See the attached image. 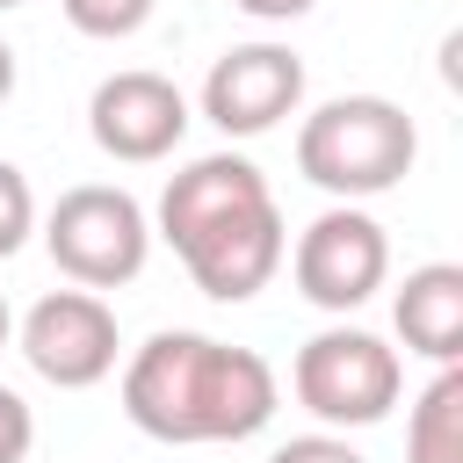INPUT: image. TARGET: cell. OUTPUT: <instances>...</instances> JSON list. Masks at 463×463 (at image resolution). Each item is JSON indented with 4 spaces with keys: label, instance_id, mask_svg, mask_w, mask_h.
<instances>
[{
    "label": "cell",
    "instance_id": "1",
    "mask_svg": "<svg viewBox=\"0 0 463 463\" xmlns=\"http://www.w3.org/2000/svg\"><path fill=\"white\" fill-rule=\"evenodd\" d=\"M282 405V383L268 354L166 326L123 362V420L166 449L203 441H253Z\"/></svg>",
    "mask_w": 463,
    "mask_h": 463
},
{
    "label": "cell",
    "instance_id": "2",
    "mask_svg": "<svg viewBox=\"0 0 463 463\" xmlns=\"http://www.w3.org/2000/svg\"><path fill=\"white\" fill-rule=\"evenodd\" d=\"M152 232L181 253L188 282L203 297H217V304L260 297L275 282L282 253H289L275 188H268V174L246 152H203L181 174H166Z\"/></svg>",
    "mask_w": 463,
    "mask_h": 463
},
{
    "label": "cell",
    "instance_id": "3",
    "mask_svg": "<svg viewBox=\"0 0 463 463\" xmlns=\"http://www.w3.org/2000/svg\"><path fill=\"white\" fill-rule=\"evenodd\" d=\"M420 159V130L391 94H333L297 123V174L333 203L391 195Z\"/></svg>",
    "mask_w": 463,
    "mask_h": 463
},
{
    "label": "cell",
    "instance_id": "4",
    "mask_svg": "<svg viewBox=\"0 0 463 463\" xmlns=\"http://www.w3.org/2000/svg\"><path fill=\"white\" fill-rule=\"evenodd\" d=\"M289 391H297V405H304L318 427L347 434V427L391 420V405H398V391H405V362H398V347H391L383 333H369V326H326V333H311V340L297 347Z\"/></svg>",
    "mask_w": 463,
    "mask_h": 463
},
{
    "label": "cell",
    "instance_id": "5",
    "mask_svg": "<svg viewBox=\"0 0 463 463\" xmlns=\"http://www.w3.org/2000/svg\"><path fill=\"white\" fill-rule=\"evenodd\" d=\"M43 246H51V260H58L65 282H80V289H123L152 260V217H145V203L130 188L80 181V188H65L51 203Z\"/></svg>",
    "mask_w": 463,
    "mask_h": 463
},
{
    "label": "cell",
    "instance_id": "6",
    "mask_svg": "<svg viewBox=\"0 0 463 463\" xmlns=\"http://www.w3.org/2000/svg\"><path fill=\"white\" fill-rule=\"evenodd\" d=\"M282 260H289L304 304L347 318V311H362V304L383 289V275H391V239H383V224H376L362 203H333V210H318V217L297 232V246H289Z\"/></svg>",
    "mask_w": 463,
    "mask_h": 463
},
{
    "label": "cell",
    "instance_id": "7",
    "mask_svg": "<svg viewBox=\"0 0 463 463\" xmlns=\"http://www.w3.org/2000/svg\"><path fill=\"white\" fill-rule=\"evenodd\" d=\"M14 347L22 362L58 383V391H94L101 376H116V354H123V333H116V311L101 289H51L22 311L14 326Z\"/></svg>",
    "mask_w": 463,
    "mask_h": 463
},
{
    "label": "cell",
    "instance_id": "8",
    "mask_svg": "<svg viewBox=\"0 0 463 463\" xmlns=\"http://www.w3.org/2000/svg\"><path fill=\"white\" fill-rule=\"evenodd\" d=\"M203 116L224 130V137H260L275 130L282 116L304 109V58L289 43H232L210 72H203Z\"/></svg>",
    "mask_w": 463,
    "mask_h": 463
},
{
    "label": "cell",
    "instance_id": "9",
    "mask_svg": "<svg viewBox=\"0 0 463 463\" xmlns=\"http://www.w3.org/2000/svg\"><path fill=\"white\" fill-rule=\"evenodd\" d=\"M87 130H94V145H101L109 159L152 166V159H166V152L188 137V94H181L166 72H145V65L109 72V80L94 87V101H87Z\"/></svg>",
    "mask_w": 463,
    "mask_h": 463
},
{
    "label": "cell",
    "instance_id": "10",
    "mask_svg": "<svg viewBox=\"0 0 463 463\" xmlns=\"http://www.w3.org/2000/svg\"><path fill=\"white\" fill-rule=\"evenodd\" d=\"M391 326L405 340V354L420 362H463V268L456 260H427L398 282L391 297Z\"/></svg>",
    "mask_w": 463,
    "mask_h": 463
},
{
    "label": "cell",
    "instance_id": "11",
    "mask_svg": "<svg viewBox=\"0 0 463 463\" xmlns=\"http://www.w3.org/2000/svg\"><path fill=\"white\" fill-rule=\"evenodd\" d=\"M405 463H463V362H441L434 383L412 398Z\"/></svg>",
    "mask_w": 463,
    "mask_h": 463
},
{
    "label": "cell",
    "instance_id": "12",
    "mask_svg": "<svg viewBox=\"0 0 463 463\" xmlns=\"http://www.w3.org/2000/svg\"><path fill=\"white\" fill-rule=\"evenodd\" d=\"M58 7H65V22H72L80 36L116 43V36H137V29L152 22V7H159V0H58Z\"/></svg>",
    "mask_w": 463,
    "mask_h": 463
},
{
    "label": "cell",
    "instance_id": "13",
    "mask_svg": "<svg viewBox=\"0 0 463 463\" xmlns=\"http://www.w3.org/2000/svg\"><path fill=\"white\" fill-rule=\"evenodd\" d=\"M36 232V188L14 159H0V260H14Z\"/></svg>",
    "mask_w": 463,
    "mask_h": 463
},
{
    "label": "cell",
    "instance_id": "14",
    "mask_svg": "<svg viewBox=\"0 0 463 463\" xmlns=\"http://www.w3.org/2000/svg\"><path fill=\"white\" fill-rule=\"evenodd\" d=\"M268 463H369V456H362V449H354L347 434L318 427V434H289V441H282V449H275Z\"/></svg>",
    "mask_w": 463,
    "mask_h": 463
},
{
    "label": "cell",
    "instance_id": "15",
    "mask_svg": "<svg viewBox=\"0 0 463 463\" xmlns=\"http://www.w3.org/2000/svg\"><path fill=\"white\" fill-rule=\"evenodd\" d=\"M36 449V412L22 405V391L0 383V463H22Z\"/></svg>",
    "mask_w": 463,
    "mask_h": 463
},
{
    "label": "cell",
    "instance_id": "16",
    "mask_svg": "<svg viewBox=\"0 0 463 463\" xmlns=\"http://www.w3.org/2000/svg\"><path fill=\"white\" fill-rule=\"evenodd\" d=\"M239 14H253V22H297V14H311L318 0H232Z\"/></svg>",
    "mask_w": 463,
    "mask_h": 463
},
{
    "label": "cell",
    "instance_id": "17",
    "mask_svg": "<svg viewBox=\"0 0 463 463\" xmlns=\"http://www.w3.org/2000/svg\"><path fill=\"white\" fill-rule=\"evenodd\" d=\"M14 80H22V65H14V43H7V36H0V101H7V94H14Z\"/></svg>",
    "mask_w": 463,
    "mask_h": 463
},
{
    "label": "cell",
    "instance_id": "18",
    "mask_svg": "<svg viewBox=\"0 0 463 463\" xmlns=\"http://www.w3.org/2000/svg\"><path fill=\"white\" fill-rule=\"evenodd\" d=\"M14 340V311H7V297H0V347Z\"/></svg>",
    "mask_w": 463,
    "mask_h": 463
},
{
    "label": "cell",
    "instance_id": "19",
    "mask_svg": "<svg viewBox=\"0 0 463 463\" xmlns=\"http://www.w3.org/2000/svg\"><path fill=\"white\" fill-rule=\"evenodd\" d=\"M7 7H22V0H0V14H7Z\"/></svg>",
    "mask_w": 463,
    "mask_h": 463
}]
</instances>
